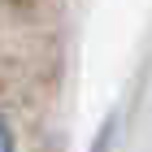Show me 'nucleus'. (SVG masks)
Listing matches in <instances>:
<instances>
[{"label":"nucleus","mask_w":152,"mask_h":152,"mask_svg":"<svg viewBox=\"0 0 152 152\" xmlns=\"http://www.w3.org/2000/svg\"><path fill=\"white\" fill-rule=\"evenodd\" d=\"M0 152H13V139H9V126L0 122Z\"/></svg>","instance_id":"1"}]
</instances>
